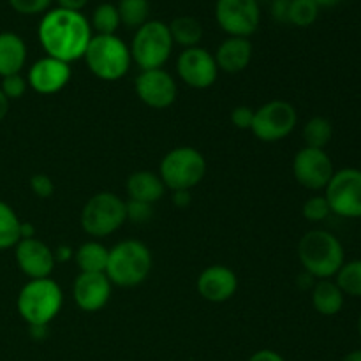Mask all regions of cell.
Here are the masks:
<instances>
[{
    "label": "cell",
    "mask_w": 361,
    "mask_h": 361,
    "mask_svg": "<svg viewBox=\"0 0 361 361\" xmlns=\"http://www.w3.org/2000/svg\"><path fill=\"white\" fill-rule=\"evenodd\" d=\"M37 35L46 56L71 63L83 59L94 34L83 13L55 7L39 21Z\"/></svg>",
    "instance_id": "1"
},
{
    "label": "cell",
    "mask_w": 361,
    "mask_h": 361,
    "mask_svg": "<svg viewBox=\"0 0 361 361\" xmlns=\"http://www.w3.org/2000/svg\"><path fill=\"white\" fill-rule=\"evenodd\" d=\"M298 259L307 274L317 281H323L337 275L345 263V252L341 240L334 233L326 229H312L300 240Z\"/></svg>",
    "instance_id": "2"
},
{
    "label": "cell",
    "mask_w": 361,
    "mask_h": 361,
    "mask_svg": "<svg viewBox=\"0 0 361 361\" xmlns=\"http://www.w3.org/2000/svg\"><path fill=\"white\" fill-rule=\"evenodd\" d=\"M152 252L140 240H123L109 249L106 277L118 288H136L152 271Z\"/></svg>",
    "instance_id": "3"
},
{
    "label": "cell",
    "mask_w": 361,
    "mask_h": 361,
    "mask_svg": "<svg viewBox=\"0 0 361 361\" xmlns=\"http://www.w3.org/2000/svg\"><path fill=\"white\" fill-rule=\"evenodd\" d=\"M62 305V288L51 277L28 281L18 293V314L28 326H48L59 316Z\"/></svg>",
    "instance_id": "4"
},
{
    "label": "cell",
    "mask_w": 361,
    "mask_h": 361,
    "mask_svg": "<svg viewBox=\"0 0 361 361\" xmlns=\"http://www.w3.org/2000/svg\"><path fill=\"white\" fill-rule=\"evenodd\" d=\"M83 59L90 73L102 81L120 80L133 63L129 46L116 34L92 35Z\"/></svg>",
    "instance_id": "5"
},
{
    "label": "cell",
    "mask_w": 361,
    "mask_h": 361,
    "mask_svg": "<svg viewBox=\"0 0 361 361\" xmlns=\"http://www.w3.org/2000/svg\"><path fill=\"white\" fill-rule=\"evenodd\" d=\"M171 32L164 21L148 20L147 23L136 28L133 42H130V59L141 71L162 69L173 51Z\"/></svg>",
    "instance_id": "6"
},
{
    "label": "cell",
    "mask_w": 361,
    "mask_h": 361,
    "mask_svg": "<svg viewBox=\"0 0 361 361\" xmlns=\"http://www.w3.org/2000/svg\"><path fill=\"white\" fill-rule=\"evenodd\" d=\"M207 159L192 147H176L162 157L159 176L166 189L190 190L203 182L207 175Z\"/></svg>",
    "instance_id": "7"
},
{
    "label": "cell",
    "mask_w": 361,
    "mask_h": 361,
    "mask_svg": "<svg viewBox=\"0 0 361 361\" xmlns=\"http://www.w3.org/2000/svg\"><path fill=\"white\" fill-rule=\"evenodd\" d=\"M81 228L94 238H104L118 231L127 221L126 201L115 192H97L81 210Z\"/></svg>",
    "instance_id": "8"
},
{
    "label": "cell",
    "mask_w": 361,
    "mask_h": 361,
    "mask_svg": "<svg viewBox=\"0 0 361 361\" xmlns=\"http://www.w3.org/2000/svg\"><path fill=\"white\" fill-rule=\"evenodd\" d=\"M296 123H298V113L295 106L282 99H275L254 109L250 130L263 143H275L288 137L295 130Z\"/></svg>",
    "instance_id": "9"
},
{
    "label": "cell",
    "mask_w": 361,
    "mask_h": 361,
    "mask_svg": "<svg viewBox=\"0 0 361 361\" xmlns=\"http://www.w3.org/2000/svg\"><path fill=\"white\" fill-rule=\"evenodd\" d=\"M331 214L344 219H361V169L342 168L334 173L324 189Z\"/></svg>",
    "instance_id": "10"
},
{
    "label": "cell",
    "mask_w": 361,
    "mask_h": 361,
    "mask_svg": "<svg viewBox=\"0 0 361 361\" xmlns=\"http://www.w3.org/2000/svg\"><path fill=\"white\" fill-rule=\"evenodd\" d=\"M215 20L229 37L249 39L261 21V7L257 0H217Z\"/></svg>",
    "instance_id": "11"
},
{
    "label": "cell",
    "mask_w": 361,
    "mask_h": 361,
    "mask_svg": "<svg viewBox=\"0 0 361 361\" xmlns=\"http://www.w3.org/2000/svg\"><path fill=\"white\" fill-rule=\"evenodd\" d=\"M335 168L330 155L319 148L303 147L293 159V175L309 190H324L334 176Z\"/></svg>",
    "instance_id": "12"
},
{
    "label": "cell",
    "mask_w": 361,
    "mask_h": 361,
    "mask_svg": "<svg viewBox=\"0 0 361 361\" xmlns=\"http://www.w3.org/2000/svg\"><path fill=\"white\" fill-rule=\"evenodd\" d=\"M176 73L187 87L204 90L217 81L219 67L214 53L201 46H194L180 53L176 60Z\"/></svg>",
    "instance_id": "13"
},
{
    "label": "cell",
    "mask_w": 361,
    "mask_h": 361,
    "mask_svg": "<svg viewBox=\"0 0 361 361\" xmlns=\"http://www.w3.org/2000/svg\"><path fill=\"white\" fill-rule=\"evenodd\" d=\"M134 88L140 101L154 109L169 108L178 95L175 78L164 69L141 71L140 76L136 78Z\"/></svg>",
    "instance_id": "14"
},
{
    "label": "cell",
    "mask_w": 361,
    "mask_h": 361,
    "mask_svg": "<svg viewBox=\"0 0 361 361\" xmlns=\"http://www.w3.org/2000/svg\"><path fill=\"white\" fill-rule=\"evenodd\" d=\"M14 259L21 274L27 275L30 281L48 279L56 264L53 250L39 238H21L14 245Z\"/></svg>",
    "instance_id": "15"
},
{
    "label": "cell",
    "mask_w": 361,
    "mask_h": 361,
    "mask_svg": "<svg viewBox=\"0 0 361 361\" xmlns=\"http://www.w3.org/2000/svg\"><path fill=\"white\" fill-rule=\"evenodd\" d=\"M71 74H73L71 63L51 59V56H42L28 69L27 83L37 94L53 95L67 87Z\"/></svg>",
    "instance_id": "16"
},
{
    "label": "cell",
    "mask_w": 361,
    "mask_h": 361,
    "mask_svg": "<svg viewBox=\"0 0 361 361\" xmlns=\"http://www.w3.org/2000/svg\"><path fill=\"white\" fill-rule=\"evenodd\" d=\"M113 284L106 274H80L73 284V298L83 312H99L111 298Z\"/></svg>",
    "instance_id": "17"
},
{
    "label": "cell",
    "mask_w": 361,
    "mask_h": 361,
    "mask_svg": "<svg viewBox=\"0 0 361 361\" xmlns=\"http://www.w3.org/2000/svg\"><path fill=\"white\" fill-rule=\"evenodd\" d=\"M197 293L201 298L212 303H224L238 291V277L224 264H212L197 277Z\"/></svg>",
    "instance_id": "18"
},
{
    "label": "cell",
    "mask_w": 361,
    "mask_h": 361,
    "mask_svg": "<svg viewBox=\"0 0 361 361\" xmlns=\"http://www.w3.org/2000/svg\"><path fill=\"white\" fill-rule=\"evenodd\" d=\"M252 42L247 37H228L219 44L214 56L219 71L236 74L249 67L250 60H252Z\"/></svg>",
    "instance_id": "19"
},
{
    "label": "cell",
    "mask_w": 361,
    "mask_h": 361,
    "mask_svg": "<svg viewBox=\"0 0 361 361\" xmlns=\"http://www.w3.org/2000/svg\"><path fill=\"white\" fill-rule=\"evenodd\" d=\"M27 44L14 32H0V78L21 74L27 63Z\"/></svg>",
    "instance_id": "20"
},
{
    "label": "cell",
    "mask_w": 361,
    "mask_h": 361,
    "mask_svg": "<svg viewBox=\"0 0 361 361\" xmlns=\"http://www.w3.org/2000/svg\"><path fill=\"white\" fill-rule=\"evenodd\" d=\"M127 196L133 201L154 204L162 200L166 185L159 175L152 171H136L127 178Z\"/></svg>",
    "instance_id": "21"
},
{
    "label": "cell",
    "mask_w": 361,
    "mask_h": 361,
    "mask_svg": "<svg viewBox=\"0 0 361 361\" xmlns=\"http://www.w3.org/2000/svg\"><path fill=\"white\" fill-rule=\"evenodd\" d=\"M345 295L331 279L316 281L312 288V305L321 316H337L344 309Z\"/></svg>",
    "instance_id": "22"
},
{
    "label": "cell",
    "mask_w": 361,
    "mask_h": 361,
    "mask_svg": "<svg viewBox=\"0 0 361 361\" xmlns=\"http://www.w3.org/2000/svg\"><path fill=\"white\" fill-rule=\"evenodd\" d=\"M109 249L102 243L85 242L74 250V261L76 267L80 268V274H104L108 267Z\"/></svg>",
    "instance_id": "23"
},
{
    "label": "cell",
    "mask_w": 361,
    "mask_h": 361,
    "mask_svg": "<svg viewBox=\"0 0 361 361\" xmlns=\"http://www.w3.org/2000/svg\"><path fill=\"white\" fill-rule=\"evenodd\" d=\"M168 27L171 32L173 42L183 46V49L200 46L201 39H203V27H201L200 20H196L194 16L175 18Z\"/></svg>",
    "instance_id": "24"
},
{
    "label": "cell",
    "mask_w": 361,
    "mask_h": 361,
    "mask_svg": "<svg viewBox=\"0 0 361 361\" xmlns=\"http://www.w3.org/2000/svg\"><path fill=\"white\" fill-rule=\"evenodd\" d=\"M21 240V221L7 203L0 201V250L13 249Z\"/></svg>",
    "instance_id": "25"
},
{
    "label": "cell",
    "mask_w": 361,
    "mask_h": 361,
    "mask_svg": "<svg viewBox=\"0 0 361 361\" xmlns=\"http://www.w3.org/2000/svg\"><path fill=\"white\" fill-rule=\"evenodd\" d=\"M331 137H334V126H331V122L326 116H312L303 126V141H305V147L324 150L330 145Z\"/></svg>",
    "instance_id": "26"
},
{
    "label": "cell",
    "mask_w": 361,
    "mask_h": 361,
    "mask_svg": "<svg viewBox=\"0 0 361 361\" xmlns=\"http://www.w3.org/2000/svg\"><path fill=\"white\" fill-rule=\"evenodd\" d=\"M88 21H90L92 30L97 32V35H113L122 25L116 6L108 2L99 4L92 13V20Z\"/></svg>",
    "instance_id": "27"
},
{
    "label": "cell",
    "mask_w": 361,
    "mask_h": 361,
    "mask_svg": "<svg viewBox=\"0 0 361 361\" xmlns=\"http://www.w3.org/2000/svg\"><path fill=\"white\" fill-rule=\"evenodd\" d=\"M335 282L345 296L361 298V259L345 261L335 275Z\"/></svg>",
    "instance_id": "28"
},
{
    "label": "cell",
    "mask_w": 361,
    "mask_h": 361,
    "mask_svg": "<svg viewBox=\"0 0 361 361\" xmlns=\"http://www.w3.org/2000/svg\"><path fill=\"white\" fill-rule=\"evenodd\" d=\"M120 21L129 28H140L150 16V2L148 0H120L116 6Z\"/></svg>",
    "instance_id": "29"
},
{
    "label": "cell",
    "mask_w": 361,
    "mask_h": 361,
    "mask_svg": "<svg viewBox=\"0 0 361 361\" xmlns=\"http://www.w3.org/2000/svg\"><path fill=\"white\" fill-rule=\"evenodd\" d=\"M319 11V6L314 0H289L288 23L300 28L310 27V25L316 23Z\"/></svg>",
    "instance_id": "30"
},
{
    "label": "cell",
    "mask_w": 361,
    "mask_h": 361,
    "mask_svg": "<svg viewBox=\"0 0 361 361\" xmlns=\"http://www.w3.org/2000/svg\"><path fill=\"white\" fill-rule=\"evenodd\" d=\"M302 214L307 221L321 222L324 221V219H328V215L331 214V208L324 196H312L303 203Z\"/></svg>",
    "instance_id": "31"
},
{
    "label": "cell",
    "mask_w": 361,
    "mask_h": 361,
    "mask_svg": "<svg viewBox=\"0 0 361 361\" xmlns=\"http://www.w3.org/2000/svg\"><path fill=\"white\" fill-rule=\"evenodd\" d=\"M27 88V78L21 76V74H13V76L2 78V85H0V90H2V94L9 101H16V99L23 97Z\"/></svg>",
    "instance_id": "32"
},
{
    "label": "cell",
    "mask_w": 361,
    "mask_h": 361,
    "mask_svg": "<svg viewBox=\"0 0 361 361\" xmlns=\"http://www.w3.org/2000/svg\"><path fill=\"white\" fill-rule=\"evenodd\" d=\"M53 0H9V6L16 11L18 14L25 16H34V14L48 13Z\"/></svg>",
    "instance_id": "33"
},
{
    "label": "cell",
    "mask_w": 361,
    "mask_h": 361,
    "mask_svg": "<svg viewBox=\"0 0 361 361\" xmlns=\"http://www.w3.org/2000/svg\"><path fill=\"white\" fill-rule=\"evenodd\" d=\"M154 204L148 203H141V201H126V214H127V221H133L136 224H145L152 219L154 215Z\"/></svg>",
    "instance_id": "34"
},
{
    "label": "cell",
    "mask_w": 361,
    "mask_h": 361,
    "mask_svg": "<svg viewBox=\"0 0 361 361\" xmlns=\"http://www.w3.org/2000/svg\"><path fill=\"white\" fill-rule=\"evenodd\" d=\"M30 189L41 200H48L55 192V183H53L51 176L44 175V173H37L30 178Z\"/></svg>",
    "instance_id": "35"
},
{
    "label": "cell",
    "mask_w": 361,
    "mask_h": 361,
    "mask_svg": "<svg viewBox=\"0 0 361 361\" xmlns=\"http://www.w3.org/2000/svg\"><path fill=\"white\" fill-rule=\"evenodd\" d=\"M229 120H231V123L236 129H250L254 120V109L249 108V106H236L231 111V115H229Z\"/></svg>",
    "instance_id": "36"
},
{
    "label": "cell",
    "mask_w": 361,
    "mask_h": 361,
    "mask_svg": "<svg viewBox=\"0 0 361 361\" xmlns=\"http://www.w3.org/2000/svg\"><path fill=\"white\" fill-rule=\"evenodd\" d=\"M271 16L279 23H288L289 20V0H274L271 2Z\"/></svg>",
    "instance_id": "37"
},
{
    "label": "cell",
    "mask_w": 361,
    "mask_h": 361,
    "mask_svg": "<svg viewBox=\"0 0 361 361\" xmlns=\"http://www.w3.org/2000/svg\"><path fill=\"white\" fill-rule=\"evenodd\" d=\"M249 361H286L279 353L271 351V349H261L250 356Z\"/></svg>",
    "instance_id": "38"
},
{
    "label": "cell",
    "mask_w": 361,
    "mask_h": 361,
    "mask_svg": "<svg viewBox=\"0 0 361 361\" xmlns=\"http://www.w3.org/2000/svg\"><path fill=\"white\" fill-rule=\"evenodd\" d=\"M190 201H192L190 190H175L173 192V204L176 208H187L190 204Z\"/></svg>",
    "instance_id": "39"
},
{
    "label": "cell",
    "mask_w": 361,
    "mask_h": 361,
    "mask_svg": "<svg viewBox=\"0 0 361 361\" xmlns=\"http://www.w3.org/2000/svg\"><path fill=\"white\" fill-rule=\"evenodd\" d=\"M59 4L60 9H67V11H78L81 13L85 6L88 4V0H55Z\"/></svg>",
    "instance_id": "40"
},
{
    "label": "cell",
    "mask_w": 361,
    "mask_h": 361,
    "mask_svg": "<svg viewBox=\"0 0 361 361\" xmlns=\"http://www.w3.org/2000/svg\"><path fill=\"white\" fill-rule=\"evenodd\" d=\"M53 256H55L56 263H63V261L74 257V250L71 249V247H67V245H60V247H56L55 250H53Z\"/></svg>",
    "instance_id": "41"
},
{
    "label": "cell",
    "mask_w": 361,
    "mask_h": 361,
    "mask_svg": "<svg viewBox=\"0 0 361 361\" xmlns=\"http://www.w3.org/2000/svg\"><path fill=\"white\" fill-rule=\"evenodd\" d=\"M9 104L11 101L2 94V90H0V122H2L7 116V113H9Z\"/></svg>",
    "instance_id": "42"
},
{
    "label": "cell",
    "mask_w": 361,
    "mask_h": 361,
    "mask_svg": "<svg viewBox=\"0 0 361 361\" xmlns=\"http://www.w3.org/2000/svg\"><path fill=\"white\" fill-rule=\"evenodd\" d=\"M21 238H35V228L30 222H21Z\"/></svg>",
    "instance_id": "43"
},
{
    "label": "cell",
    "mask_w": 361,
    "mask_h": 361,
    "mask_svg": "<svg viewBox=\"0 0 361 361\" xmlns=\"http://www.w3.org/2000/svg\"><path fill=\"white\" fill-rule=\"evenodd\" d=\"M30 328V335L34 338H37V341H41V338H44L46 335H48V326H28Z\"/></svg>",
    "instance_id": "44"
},
{
    "label": "cell",
    "mask_w": 361,
    "mask_h": 361,
    "mask_svg": "<svg viewBox=\"0 0 361 361\" xmlns=\"http://www.w3.org/2000/svg\"><path fill=\"white\" fill-rule=\"evenodd\" d=\"M314 2H316L321 9V7H335L341 2H344V0H314Z\"/></svg>",
    "instance_id": "45"
},
{
    "label": "cell",
    "mask_w": 361,
    "mask_h": 361,
    "mask_svg": "<svg viewBox=\"0 0 361 361\" xmlns=\"http://www.w3.org/2000/svg\"><path fill=\"white\" fill-rule=\"evenodd\" d=\"M342 361H361V349H355V351L348 353Z\"/></svg>",
    "instance_id": "46"
},
{
    "label": "cell",
    "mask_w": 361,
    "mask_h": 361,
    "mask_svg": "<svg viewBox=\"0 0 361 361\" xmlns=\"http://www.w3.org/2000/svg\"><path fill=\"white\" fill-rule=\"evenodd\" d=\"M358 335H360V338H361V314H360V317H358Z\"/></svg>",
    "instance_id": "47"
}]
</instances>
